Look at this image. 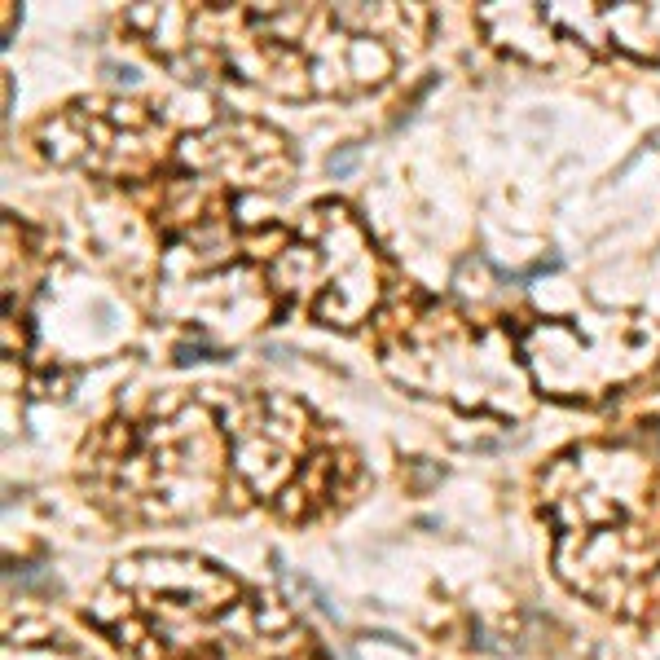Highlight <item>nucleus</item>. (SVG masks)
I'll return each mask as SVG.
<instances>
[{"mask_svg": "<svg viewBox=\"0 0 660 660\" xmlns=\"http://www.w3.org/2000/svg\"><path fill=\"white\" fill-rule=\"evenodd\" d=\"M124 22L176 71H220L282 97L361 93L418 49L414 5H146Z\"/></svg>", "mask_w": 660, "mask_h": 660, "instance_id": "1", "label": "nucleus"}, {"mask_svg": "<svg viewBox=\"0 0 660 660\" xmlns=\"http://www.w3.org/2000/svg\"><path fill=\"white\" fill-rule=\"evenodd\" d=\"M84 462L106 493L146 515L207 511L234 476L225 418L216 423L207 401H176L150 423H106Z\"/></svg>", "mask_w": 660, "mask_h": 660, "instance_id": "2", "label": "nucleus"}, {"mask_svg": "<svg viewBox=\"0 0 660 660\" xmlns=\"http://www.w3.org/2000/svg\"><path fill=\"white\" fill-rule=\"evenodd\" d=\"M269 286L313 322L357 330L383 295V264L344 203H313L269 256Z\"/></svg>", "mask_w": 660, "mask_h": 660, "instance_id": "3", "label": "nucleus"}, {"mask_svg": "<svg viewBox=\"0 0 660 660\" xmlns=\"http://www.w3.org/2000/svg\"><path fill=\"white\" fill-rule=\"evenodd\" d=\"M225 432L234 476L286 515H308L330 502L339 471H348V458L317 436L313 414L286 396H234L225 405Z\"/></svg>", "mask_w": 660, "mask_h": 660, "instance_id": "4", "label": "nucleus"}, {"mask_svg": "<svg viewBox=\"0 0 660 660\" xmlns=\"http://www.w3.org/2000/svg\"><path fill=\"white\" fill-rule=\"evenodd\" d=\"M40 150L58 163L137 181L163 163V124L150 106L132 102H75L36 132Z\"/></svg>", "mask_w": 660, "mask_h": 660, "instance_id": "5", "label": "nucleus"}, {"mask_svg": "<svg viewBox=\"0 0 660 660\" xmlns=\"http://www.w3.org/2000/svg\"><path fill=\"white\" fill-rule=\"evenodd\" d=\"M537 14L586 49H621L660 62V5H537Z\"/></svg>", "mask_w": 660, "mask_h": 660, "instance_id": "6", "label": "nucleus"}]
</instances>
